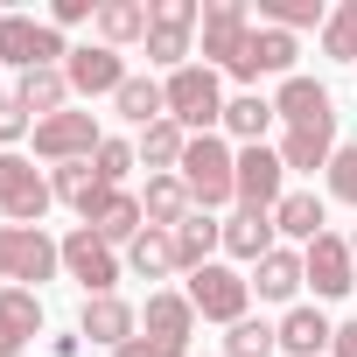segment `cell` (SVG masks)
Returning <instances> with one entry per match:
<instances>
[{"mask_svg": "<svg viewBox=\"0 0 357 357\" xmlns=\"http://www.w3.org/2000/svg\"><path fill=\"white\" fill-rule=\"evenodd\" d=\"M273 119L280 126H336V98H329V84H315V77H287L280 91H273Z\"/></svg>", "mask_w": 357, "mask_h": 357, "instance_id": "16", "label": "cell"}, {"mask_svg": "<svg viewBox=\"0 0 357 357\" xmlns=\"http://www.w3.org/2000/svg\"><path fill=\"white\" fill-rule=\"evenodd\" d=\"M112 357H168V350H161V343H147V336H133V343H119Z\"/></svg>", "mask_w": 357, "mask_h": 357, "instance_id": "41", "label": "cell"}, {"mask_svg": "<svg viewBox=\"0 0 357 357\" xmlns=\"http://www.w3.org/2000/svg\"><path fill=\"white\" fill-rule=\"evenodd\" d=\"M43 336V294L36 287H0V357H22Z\"/></svg>", "mask_w": 357, "mask_h": 357, "instance_id": "17", "label": "cell"}, {"mask_svg": "<svg viewBox=\"0 0 357 357\" xmlns=\"http://www.w3.org/2000/svg\"><path fill=\"white\" fill-rule=\"evenodd\" d=\"M218 252H225V218H211V211H190L183 225H175V266H183V273L211 266Z\"/></svg>", "mask_w": 357, "mask_h": 357, "instance_id": "23", "label": "cell"}, {"mask_svg": "<svg viewBox=\"0 0 357 357\" xmlns=\"http://www.w3.org/2000/svg\"><path fill=\"white\" fill-rule=\"evenodd\" d=\"M225 133H231L238 147H266V133H273V98H259V91L225 98Z\"/></svg>", "mask_w": 357, "mask_h": 357, "instance_id": "29", "label": "cell"}, {"mask_svg": "<svg viewBox=\"0 0 357 357\" xmlns=\"http://www.w3.org/2000/svg\"><path fill=\"white\" fill-rule=\"evenodd\" d=\"M252 22H259V29H287V36H301V29H322L329 8H322V0H259Z\"/></svg>", "mask_w": 357, "mask_h": 357, "instance_id": "33", "label": "cell"}, {"mask_svg": "<svg viewBox=\"0 0 357 357\" xmlns=\"http://www.w3.org/2000/svg\"><path fill=\"white\" fill-rule=\"evenodd\" d=\"M183 190L197 211H218V204H238V147L225 133H190V154H183Z\"/></svg>", "mask_w": 357, "mask_h": 357, "instance_id": "1", "label": "cell"}, {"mask_svg": "<svg viewBox=\"0 0 357 357\" xmlns=\"http://www.w3.org/2000/svg\"><path fill=\"white\" fill-rule=\"evenodd\" d=\"M287 197L280 147H238V211H273Z\"/></svg>", "mask_w": 357, "mask_h": 357, "instance_id": "13", "label": "cell"}, {"mask_svg": "<svg viewBox=\"0 0 357 357\" xmlns=\"http://www.w3.org/2000/svg\"><path fill=\"white\" fill-rule=\"evenodd\" d=\"M119 259H126L133 280H168V273H183V266H175V231H154V225H147Z\"/></svg>", "mask_w": 357, "mask_h": 357, "instance_id": "28", "label": "cell"}, {"mask_svg": "<svg viewBox=\"0 0 357 357\" xmlns=\"http://www.w3.org/2000/svg\"><path fill=\"white\" fill-rule=\"evenodd\" d=\"M29 133H36V119L22 112V98H15V91H0V154H22Z\"/></svg>", "mask_w": 357, "mask_h": 357, "instance_id": "38", "label": "cell"}, {"mask_svg": "<svg viewBox=\"0 0 357 357\" xmlns=\"http://www.w3.org/2000/svg\"><path fill=\"white\" fill-rule=\"evenodd\" d=\"M197 29H204V8H197V0H154V22H147V43H140L147 63H154V70H183Z\"/></svg>", "mask_w": 357, "mask_h": 357, "instance_id": "6", "label": "cell"}, {"mask_svg": "<svg viewBox=\"0 0 357 357\" xmlns=\"http://www.w3.org/2000/svg\"><path fill=\"white\" fill-rule=\"evenodd\" d=\"M15 98H22L29 119H50V112L70 105V77H63V70H22V77H15Z\"/></svg>", "mask_w": 357, "mask_h": 357, "instance_id": "30", "label": "cell"}, {"mask_svg": "<svg viewBox=\"0 0 357 357\" xmlns=\"http://www.w3.org/2000/svg\"><path fill=\"white\" fill-rule=\"evenodd\" d=\"M322 183H329V197H336V204H350V211H357V140H343V147L329 154Z\"/></svg>", "mask_w": 357, "mask_h": 357, "instance_id": "37", "label": "cell"}, {"mask_svg": "<svg viewBox=\"0 0 357 357\" xmlns=\"http://www.w3.org/2000/svg\"><path fill=\"white\" fill-rule=\"evenodd\" d=\"M50 204H56V190L29 154H0V218L8 225H43Z\"/></svg>", "mask_w": 357, "mask_h": 357, "instance_id": "7", "label": "cell"}, {"mask_svg": "<svg viewBox=\"0 0 357 357\" xmlns=\"http://www.w3.org/2000/svg\"><path fill=\"white\" fill-rule=\"evenodd\" d=\"M273 245H280V231H273V211H231V218H225V259H238V266H259Z\"/></svg>", "mask_w": 357, "mask_h": 357, "instance_id": "19", "label": "cell"}, {"mask_svg": "<svg viewBox=\"0 0 357 357\" xmlns=\"http://www.w3.org/2000/svg\"><path fill=\"white\" fill-rule=\"evenodd\" d=\"M322 225H329V211H322V197H315V190H287V197L273 204V231H280L294 252H308V245L322 238Z\"/></svg>", "mask_w": 357, "mask_h": 357, "instance_id": "18", "label": "cell"}, {"mask_svg": "<svg viewBox=\"0 0 357 357\" xmlns=\"http://www.w3.org/2000/svg\"><path fill=\"white\" fill-rule=\"evenodd\" d=\"M161 91H168V119L183 126V133H218L225 126V70L183 63V70L161 77Z\"/></svg>", "mask_w": 357, "mask_h": 357, "instance_id": "2", "label": "cell"}, {"mask_svg": "<svg viewBox=\"0 0 357 357\" xmlns=\"http://www.w3.org/2000/svg\"><path fill=\"white\" fill-rule=\"evenodd\" d=\"M322 56H336V63H357V0L329 8V22H322Z\"/></svg>", "mask_w": 357, "mask_h": 357, "instance_id": "36", "label": "cell"}, {"mask_svg": "<svg viewBox=\"0 0 357 357\" xmlns=\"http://www.w3.org/2000/svg\"><path fill=\"white\" fill-rule=\"evenodd\" d=\"M329 154H336V126H287L280 133L287 175H315V168H329Z\"/></svg>", "mask_w": 357, "mask_h": 357, "instance_id": "26", "label": "cell"}, {"mask_svg": "<svg viewBox=\"0 0 357 357\" xmlns=\"http://www.w3.org/2000/svg\"><path fill=\"white\" fill-rule=\"evenodd\" d=\"M77 336H91L98 350H119V343L140 336V308H133L126 294H91V301L77 308Z\"/></svg>", "mask_w": 357, "mask_h": 357, "instance_id": "15", "label": "cell"}, {"mask_svg": "<svg viewBox=\"0 0 357 357\" xmlns=\"http://www.w3.org/2000/svg\"><path fill=\"white\" fill-rule=\"evenodd\" d=\"M77 22H98V0H56V8H50V29H56V36L77 29Z\"/></svg>", "mask_w": 357, "mask_h": 357, "instance_id": "39", "label": "cell"}, {"mask_svg": "<svg viewBox=\"0 0 357 357\" xmlns=\"http://www.w3.org/2000/svg\"><path fill=\"white\" fill-rule=\"evenodd\" d=\"M91 168H98V183H105V190H126V175L140 168V147L105 133V140H98V154H91Z\"/></svg>", "mask_w": 357, "mask_h": 357, "instance_id": "35", "label": "cell"}, {"mask_svg": "<svg viewBox=\"0 0 357 357\" xmlns=\"http://www.w3.org/2000/svg\"><path fill=\"white\" fill-rule=\"evenodd\" d=\"M301 266H308V287H315V301H343V294L357 287V259H350V238H336V231H322V238L301 252Z\"/></svg>", "mask_w": 357, "mask_h": 357, "instance_id": "14", "label": "cell"}, {"mask_svg": "<svg viewBox=\"0 0 357 357\" xmlns=\"http://www.w3.org/2000/svg\"><path fill=\"white\" fill-rule=\"evenodd\" d=\"M112 112H119L126 126H140V133H147L154 119H168V91H161L154 77H126V84L112 91Z\"/></svg>", "mask_w": 357, "mask_h": 357, "instance_id": "31", "label": "cell"}, {"mask_svg": "<svg viewBox=\"0 0 357 357\" xmlns=\"http://www.w3.org/2000/svg\"><path fill=\"white\" fill-rule=\"evenodd\" d=\"M50 190H56V204H70V211H77V225H91V218H98V204L112 197V190L98 183V168H91V161H63V168H50Z\"/></svg>", "mask_w": 357, "mask_h": 357, "instance_id": "22", "label": "cell"}, {"mask_svg": "<svg viewBox=\"0 0 357 357\" xmlns=\"http://www.w3.org/2000/svg\"><path fill=\"white\" fill-rule=\"evenodd\" d=\"M350 259H357V225H350Z\"/></svg>", "mask_w": 357, "mask_h": 357, "instance_id": "42", "label": "cell"}, {"mask_svg": "<svg viewBox=\"0 0 357 357\" xmlns=\"http://www.w3.org/2000/svg\"><path fill=\"white\" fill-rule=\"evenodd\" d=\"M91 231H98V238H105L112 252H126V245H133V238L147 231V211H140V197H133V190H112V197L98 204Z\"/></svg>", "mask_w": 357, "mask_h": 357, "instance_id": "24", "label": "cell"}, {"mask_svg": "<svg viewBox=\"0 0 357 357\" xmlns=\"http://www.w3.org/2000/svg\"><path fill=\"white\" fill-rule=\"evenodd\" d=\"M56 245H63V280H77V287H84V301H91V294H119V280H126V259H119V252H112V245H105L91 225L63 231Z\"/></svg>", "mask_w": 357, "mask_h": 357, "instance_id": "5", "label": "cell"}, {"mask_svg": "<svg viewBox=\"0 0 357 357\" xmlns=\"http://www.w3.org/2000/svg\"><path fill=\"white\" fill-rule=\"evenodd\" d=\"M63 77H70V98H112L133 70H126L119 50H105V43H77V50L63 56Z\"/></svg>", "mask_w": 357, "mask_h": 357, "instance_id": "11", "label": "cell"}, {"mask_svg": "<svg viewBox=\"0 0 357 357\" xmlns=\"http://www.w3.org/2000/svg\"><path fill=\"white\" fill-rule=\"evenodd\" d=\"M36 161H50V168H63V161H91L98 154V119L91 112H77V105H63V112H50V119H36Z\"/></svg>", "mask_w": 357, "mask_h": 357, "instance_id": "8", "label": "cell"}, {"mask_svg": "<svg viewBox=\"0 0 357 357\" xmlns=\"http://www.w3.org/2000/svg\"><path fill=\"white\" fill-rule=\"evenodd\" d=\"M140 161H147V175H175V168H183V154H190V133L183 126H175V119H154L140 140Z\"/></svg>", "mask_w": 357, "mask_h": 357, "instance_id": "32", "label": "cell"}, {"mask_svg": "<svg viewBox=\"0 0 357 357\" xmlns=\"http://www.w3.org/2000/svg\"><path fill=\"white\" fill-rule=\"evenodd\" d=\"M329 357H357V322H336V343H329Z\"/></svg>", "mask_w": 357, "mask_h": 357, "instance_id": "40", "label": "cell"}, {"mask_svg": "<svg viewBox=\"0 0 357 357\" xmlns=\"http://www.w3.org/2000/svg\"><path fill=\"white\" fill-rule=\"evenodd\" d=\"M147 22H154V8L147 0H98V43L105 50H126V43H147Z\"/></svg>", "mask_w": 357, "mask_h": 357, "instance_id": "25", "label": "cell"}, {"mask_svg": "<svg viewBox=\"0 0 357 357\" xmlns=\"http://www.w3.org/2000/svg\"><path fill=\"white\" fill-rule=\"evenodd\" d=\"M140 211H147V225H154V231H175V225H183L197 204H190V190H183V175H147Z\"/></svg>", "mask_w": 357, "mask_h": 357, "instance_id": "27", "label": "cell"}, {"mask_svg": "<svg viewBox=\"0 0 357 357\" xmlns=\"http://www.w3.org/2000/svg\"><path fill=\"white\" fill-rule=\"evenodd\" d=\"M183 294H190V308H197L204 322H225V329L252 315V280H245L231 259H211V266H197Z\"/></svg>", "mask_w": 357, "mask_h": 357, "instance_id": "4", "label": "cell"}, {"mask_svg": "<svg viewBox=\"0 0 357 357\" xmlns=\"http://www.w3.org/2000/svg\"><path fill=\"white\" fill-rule=\"evenodd\" d=\"M197 322H204V315L190 308V294H183V287H154V294H147V308H140V336H147V343H161L168 357H183V350H190Z\"/></svg>", "mask_w": 357, "mask_h": 357, "instance_id": "10", "label": "cell"}, {"mask_svg": "<svg viewBox=\"0 0 357 357\" xmlns=\"http://www.w3.org/2000/svg\"><path fill=\"white\" fill-rule=\"evenodd\" d=\"M197 36H204V63L211 70H231L238 50H245V36H252V8H245V0H211Z\"/></svg>", "mask_w": 357, "mask_h": 357, "instance_id": "12", "label": "cell"}, {"mask_svg": "<svg viewBox=\"0 0 357 357\" xmlns=\"http://www.w3.org/2000/svg\"><path fill=\"white\" fill-rule=\"evenodd\" d=\"M308 287V266H301V252L294 245H273L259 266H252V294L259 301H280V308H294V294Z\"/></svg>", "mask_w": 357, "mask_h": 357, "instance_id": "20", "label": "cell"}, {"mask_svg": "<svg viewBox=\"0 0 357 357\" xmlns=\"http://www.w3.org/2000/svg\"><path fill=\"white\" fill-rule=\"evenodd\" d=\"M273 329H280V350H287V357H322V350L336 343V322H329L322 308H308V301H294Z\"/></svg>", "mask_w": 357, "mask_h": 357, "instance_id": "21", "label": "cell"}, {"mask_svg": "<svg viewBox=\"0 0 357 357\" xmlns=\"http://www.w3.org/2000/svg\"><path fill=\"white\" fill-rule=\"evenodd\" d=\"M63 273V245L43 225H0V280L8 287H43Z\"/></svg>", "mask_w": 357, "mask_h": 357, "instance_id": "3", "label": "cell"}, {"mask_svg": "<svg viewBox=\"0 0 357 357\" xmlns=\"http://www.w3.org/2000/svg\"><path fill=\"white\" fill-rule=\"evenodd\" d=\"M63 56H70V43L50 22L0 15V63H15V70H63Z\"/></svg>", "mask_w": 357, "mask_h": 357, "instance_id": "9", "label": "cell"}, {"mask_svg": "<svg viewBox=\"0 0 357 357\" xmlns=\"http://www.w3.org/2000/svg\"><path fill=\"white\" fill-rule=\"evenodd\" d=\"M273 350H280V329L259 322V315H245V322L225 329V357H273Z\"/></svg>", "mask_w": 357, "mask_h": 357, "instance_id": "34", "label": "cell"}]
</instances>
